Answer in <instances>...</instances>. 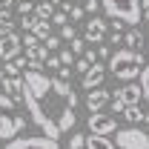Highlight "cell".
<instances>
[{
  "instance_id": "1",
  "label": "cell",
  "mask_w": 149,
  "mask_h": 149,
  "mask_svg": "<svg viewBox=\"0 0 149 149\" xmlns=\"http://www.w3.org/2000/svg\"><path fill=\"white\" fill-rule=\"evenodd\" d=\"M69 95L57 92L55 80L49 74L26 69V74H23V100H26V109L32 115V120L43 129V138H49V141L60 138V118L72 109Z\"/></svg>"
},
{
  "instance_id": "2",
  "label": "cell",
  "mask_w": 149,
  "mask_h": 149,
  "mask_svg": "<svg viewBox=\"0 0 149 149\" xmlns=\"http://www.w3.org/2000/svg\"><path fill=\"white\" fill-rule=\"evenodd\" d=\"M146 66V60L141 52H132V49H118V52H112L109 55V72L118 77V80H123V83H132L141 69Z\"/></svg>"
},
{
  "instance_id": "3",
  "label": "cell",
  "mask_w": 149,
  "mask_h": 149,
  "mask_svg": "<svg viewBox=\"0 0 149 149\" xmlns=\"http://www.w3.org/2000/svg\"><path fill=\"white\" fill-rule=\"evenodd\" d=\"M109 20H120L123 26L141 23V0H100Z\"/></svg>"
},
{
  "instance_id": "4",
  "label": "cell",
  "mask_w": 149,
  "mask_h": 149,
  "mask_svg": "<svg viewBox=\"0 0 149 149\" xmlns=\"http://www.w3.org/2000/svg\"><path fill=\"white\" fill-rule=\"evenodd\" d=\"M15 100L12 97H6V95L0 92V141H12V138H17V132L26 126V118L23 115H15Z\"/></svg>"
},
{
  "instance_id": "5",
  "label": "cell",
  "mask_w": 149,
  "mask_h": 149,
  "mask_svg": "<svg viewBox=\"0 0 149 149\" xmlns=\"http://www.w3.org/2000/svg\"><path fill=\"white\" fill-rule=\"evenodd\" d=\"M115 149H149V132H143L141 126L118 129V146Z\"/></svg>"
},
{
  "instance_id": "6",
  "label": "cell",
  "mask_w": 149,
  "mask_h": 149,
  "mask_svg": "<svg viewBox=\"0 0 149 149\" xmlns=\"http://www.w3.org/2000/svg\"><path fill=\"white\" fill-rule=\"evenodd\" d=\"M3 149H57V141H49L43 135H26V138H12Z\"/></svg>"
},
{
  "instance_id": "7",
  "label": "cell",
  "mask_w": 149,
  "mask_h": 149,
  "mask_svg": "<svg viewBox=\"0 0 149 149\" xmlns=\"http://www.w3.org/2000/svg\"><path fill=\"white\" fill-rule=\"evenodd\" d=\"M89 132L106 138L112 132H118V118L109 115V112H95V115H89Z\"/></svg>"
},
{
  "instance_id": "8",
  "label": "cell",
  "mask_w": 149,
  "mask_h": 149,
  "mask_svg": "<svg viewBox=\"0 0 149 149\" xmlns=\"http://www.w3.org/2000/svg\"><path fill=\"white\" fill-rule=\"evenodd\" d=\"M109 35V20L103 17H92L86 23V32H83V43H103Z\"/></svg>"
},
{
  "instance_id": "9",
  "label": "cell",
  "mask_w": 149,
  "mask_h": 149,
  "mask_svg": "<svg viewBox=\"0 0 149 149\" xmlns=\"http://www.w3.org/2000/svg\"><path fill=\"white\" fill-rule=\"evenodd\" d=\"M112 100H118L123 109L126 106H141V89H138V83H123L120 89L112 92Z\"/></svg>"
},
{
  "instance_id": "10",
  "label": "cell",
  "mask_w": 149,
  "mask_h": 149,
  "mask_svg": "<svg viewBox=\"0 0 149 149\" xmlns=\"http://www.w3.org/2000/svg\"><path fill=\"white\" fill-rule=\"evenodd\" d=\"M20 35H15V32H9V35H0V60L3 63H9V60H15V57L20 55Z\"/></svg>"
},
{
  "instance_id": "11",
  "label": "cell",
  "mask_w": 149,
  "mask_h": 149,
  "mask_svg": "<svg viewBox=\"0 0 149 149\" xmlns=\"http://www.w3.org/2000/svg\"><path fill=\"white\" fill-rule=\"evenodd\" d=\"M103 80H106V66L103 63H92L86 72H83V89L86 92H92V89H97V86H103Z\"/></svg>"
},
{
  "instance_id": "12",
  "label": "cell",
  "mask_w": 149,
  "mask_h": 149,
  "mask_svg": "<svg viewBox=\"0 0 149 149\" xmlns=\"http://www.w3.org/2000/svg\"><path fill=\"white\" fill-rule=\"evenodd\" d=\"M109 100H112V92L103 89V86H97V89H92V92H86V109L92 112V115L95 112H103Z\"/></svg>"
},
{
  "instance_id": "13",
  "label": "cell",
  "mask_w": 149,
  "mask_h": 149,
  "mask_svg": "<svg viewBox=\"0 0 149 149\" xmlns=\"http://www.w3.org/2000/svg\"><path fill=\"white\" fill-rule=\"evenodd\" d=\"M46 57H49V52L43 49V43H37V46H32V49H26L29 69H35V72H43V63H46Z\"/></svg>"
},
{
  "instance_id": "14",
  "label": "cell",
  "mask_w": 149,
  "mask_h": 149,
  "mask_svg": "<svg viewBox=\"0 0 149 149\" xmlns=\"http://www.w3.org/2000/svg\"><path fill=\"white\" fill-rule=\"evenodd\" d=\"M3 95L17 103L20 97H23V77H6L3 80Z\"/></svg>"
},
{
  "instance_id": "15",
  "label": "cell",
  "mask_w": 149,
  "mask_h": 149,
  "mask_svg": "<svg viewBox=\"0 0 149 149\" xmlns=\"http://www.w3.org/2000/svg\"><path fill=\"white\" fill-rule=\"evenodd\" d=\"M120 43H123V49H132V52H138V49H141V43H143V35H141V29L129 26V29L123 32V37H120Z\"/></svg>"
},
{
  "instance_id": "16",
  "label": "cell",
  "mask_w": 149,
  "mask_h": 149,
  "mask_svg": "<svg viewBox=\"0 0 149 149\" xmlns=\"http://www.w3.org/2000/svg\"><path fill=\"white\" fill-rule=\"evenodd\" d=\"M83 149H115V143H112L109 138H103V135H86Z\"/></svg>"
},
{
  "instance_id": "17",
  "label": "cell",
  "mask_w": 149,
  "mask_h": 149,
  "mask_svg": "<svg viewBox=\"0 0 149 149\" xmlns=\"http://www.w3.org/2000/svg\"><path fill=\"white\" fill-rule=\"evenodd\" d=\"M55 12H57V9L49 3V0H40V3L35 6V17H37V20H52Z\"/></svg>"
},
{
  "instance_id": "18",
  "label": "cell",
  "mask_w": 149,
  "mask_h": 149,
  "mask_svg": "<svg viewBox=\"0 0 149 149\" xmlns=\"http://www.w3.org/2000/svg\"><path fill=\"white\" fill-rule=\"evenodd\" d=\"M138 77H141V83H138V89H141V100L149 106V63L141 69V74H138Z\"/></svg>"
},
{
  "instance_id": "19",
  "label": "cell",
  "mask_w": 149,
  "mask_h": 149,
  "mask_svg": "<svg viewBox=\"0 0 149 149\" xmlns=\"http://www.w3.org/2000/svg\"><path fill=\"white\" fill-rule=\"evenodd\" d=\"M32 35H35L37 40L43 43L46 37L52 35V23H49V20H35V26H32Z\"/></svg>"
},
{
  "instance_id": "20",
  "label": "cell",
  "mask_w": 149,
  "mask_h": 149,
  "mask_svg": "<svg viewBox=\"0 0 149 149\" xmlns=\"http://www.w3.org/2000/svg\"><path fill=\"white\" fill-rule=\"evenodd\" d=\"M63 12H66V17H72L74 23H80V20L86 17L83 6H74V3H66V0H63Z\"/></svg>"
},
{
  "instance_id": "21",
  "label": "cell",
  "mask_w": 149,
  "mask_h": 149,
  "mask_svg": "<svg viewBox=\"0 0 149 149\" xmlns=\"http://www.w3.org/2000/svg\"><path fill=\"white\" fill-rule=\"evenodd\" d=\"M120 115H123V118H126L129 123H135V126H138V123L143 120V112H141V106H126V109L120 112Z\"/></svg>"
},
{
  "instance_id": "22",
  "label": "cell",
  "mask_w": 149,
  "mask_h": 149,
  "mask_svg": "<svg viewBox=\"0 0 149 149\" xmlns=\"http://www.w3.org/2000/svg\"><path fill=\"white\" fill-rule=\"evenodd\" d=\"M60 40H74L77 37V29H74V23H66V26H60Z\"/></svg>"
},
{
  "instance_id": "23",
  "label": "cell",
  "mask_w": 149,
  "mask_h": 149,
  "mask_svg": "<svg viewBox=\"0 0 149 149\" xmlns=\"http://www.w3.org/2000/svg\"><path fill=\"white\" fill-rule=\"evenodd\" d=\"M72 46H69V52H72L74 57H80L83 52H86V43H83V37H74V40H69Z\"/></svg>"
},
{
  "instance_id": "24",
  "label": "cell",
  "mask_w": 149,
  "mask_h": 149,
  "mask_svg": "<svg viewBox=\"0 0 149 149\" xmlns=\"http://www.w3.org/2000/svg\"><path fill=\"white\" fill-rule=\"evenodd\" d=\"M83 143H86V135L83 132H74L69 138V149H83Z\"/></svg>"
},
{
  "instance_id": "25",
  "label": "cell",
  "mask_w": 149,
  "mask_h": 149,
  "mask_svg": "<svg viewBox=\"0 0 149 149\" xmlns=\"http://www.w3.org/2000/svg\"><path fill=\"white\" fill-rule=\"evenodd\" d=\"M32 9H35V3H32V0H20V3H17V15H20V17L32 15Z\"/></svg>"
},
{
  "instance_id": "26",
  "label": "cell",
  "mask_w": 149,
  "mask_h": 149,
  "mask_svg": "<svg viewBox=\"0 0 149 149\" xmlns=\"http://www.w3.org/2000/svg\"><path fill=\"white\" fill-rule=\"evenodd\" d=\"M57 46H60V37L57 35H49L46 40H43V49H46V52H55Z\"/></svg>"
},
{
  "instance_id": "27",
  "label": "cell",
  "mask_w": 149,
  "mask_h": 149,
  "mask_svg": "<svg viewBox=\"0 0 149 149\" xmlns=\"http://www.w3.org/2000/svg\"><path fill=\"white\" fill-rule=\"evenodd\" d=\"M57 60H60V66H72V63L77 60V57H74L72 52H69V49H63V52L57 55Z\"/></svg>"
},
{
  "instance_id": "28",
  "label": "cell",
  "mask_w": 149,
  "mask_h": 149,
  "mask_svg": "<svg viewBox=\"0 0 149 149\" xmlns=\"http://www.w3.org/2000/svg\"><path fill=\"white\" fill-rule=\"evenodd\" d=\"M49 23H52V26H66V23H69V17H66V12L60 9V12H55V15H52V20H49Z\"/></svg>"
},
{
  "instance_id": "29",
  "label": "cell",
  "mask_w": 149,
  "mask_h": 149,
  "mask_svg": "<svg viewBox=\"0 0 149 149\" xmlns=\"http://www.w3.org/2000/svg\"><path fill=\"white\" fill-rule=\"evenodd\" d=\"M37 43H40V40H37L32 32H26V37H20V46H23V49H32V46H37Z\"/></svg>"
},
{
  "instance_id": "30",
  "label": "cell",
  "mask_w": 149,
  "mask_h": 149,
  "mask_svg": "<svg viewBox=\"0 0 149 149\" xmlns=\"http://www.w3.org/2000/svg\"><path fill=\"white\" fill-rule=\"evenodd\" d=\"M72 66H60V69H57V80H63V83H69V80H72Z\"/></svg>"
},
{
  "instance_id": "31",
  "label": "cell",
  "mask_w": 149,
  "mask_h": 149,
  "mask_svg": "<svg viewBox=\"0 0 149 149\" xmlns=\"http://www.w3.org/2000/svg\"><path fill=\"white\" fill-rule=\"evenodd\" d=\"M72 66H74L72 72H80V74H83V72H86V69H89V66H92V63H89V60H83V57H77V60H74Z\"/></svg>"
},
{
  "instance_id": "32",
  "label": "cell",
  "mask_w": 149,
  "mask_h": 149,
  "mask_svg": "<svg viewBox=\"0 0 149 149\" xmlns=\"http://www.w3.org/2000/svg\"><path fill=\"white\" fill-rule=\"evenodd\" d=\"M35 20H37V17H32V15H26V17H20V29H23V32H32V26H35Z\"/></svg>"
},
{
  "instance_id": "33",
  "label": "cell",
  "mask_w": 149,
  "mask_h": 149,
  "mask_svg": "<svg viewBox=\"0 0 149 149\" xmlns=\"http://www.w3.org/2000/svg\"><path fill=\"white\" fill-rule=\"evenodd\" d=\"M95 55L100 57V60H109V55H112V49H109V46H97V52H95Z\"/></svg>"
},
{
  "instance_id": "34",
  "label": "cell",
  "mask_w": 149,
  "mask_h": 149,
  "mask_svg": "<svg viewBox=\"0 0 149 149\" xmlns=\"http://www.w3.org/2000/svg\"><path fill=\"white\" fill-rule=\"evenodd\" d=\"M141 17L149 23V0H141Z\"/></svg>"
},
{
  "instance_id": "35",
  "label": "cell",
  "mask_w": 149,
  "mask_h": 149,
  "mask_svg": "<svg viewBox=\"0 0 149 149\" xmlns=\"http://www.w3.org/2000/svg\"><path fill=\"white\" fill-rule=\"evenodd\" d=\"M109 26H112V32H118V35H123V23H120V20H109Z\"/></svg>"
},
{
  "instance_id": "36",
  "label": "cell",
  "mask_w": 149,
  "mask_h": 149,
  "mask_svg": "<svg viewBox=\"0 0 149 149\" xmlns=\"http://www.w3.org/2000/svg\"><path fill=\"white\" fill-rule=\"evenodd\" d=\"M46 63H49V69H60V60H57V55L46 57Z\"/></svg>"
},
{
  "instance_id": "37",
  "label": "cell",
  "mask_w": 149,
  "mask_h": 149,
  "mask_svg": "<svg viewBox=\"0 0 149 149\" xmlns=\"http://www.w3.org/2000/svg\"><path fill=\"white\" fill-rule=\"evenodd\" d=\"M106 37H109V43H115V46H118V43H120V37H123V35H118V32H112V35H106Z\"/></svg>"
},
{
  "instance_id": "38",
  "label": "cell",
  "mask_w": 149,
  "mask_h": 149,
  "mask_svg": "<svg viewBox=\"0 0 149 149\" xmlns=\"http://www.w3.org/2000/svg\"><path fill=\"white\" fill-rule=\"evenodd\" d=\"M15 6V0H0V12H6V9H12Z\"/></svg>"
},
{
  "instance_id": "39",
  "label": "cell",
  "mask_w": 149,
  "mask_h": 149,
  "mask_svg": "<svg viewBox=\"0 0 149 149\" xmlns=\"http://www.w3.org/2000/svg\"><path fill=\"white\" fill-rule=\"evenodd\" d=\"M141 123H146V126H149V109L143 112V120H141Z\"/></svg>"
},
{
  "instance_id": "40",
  "label": "cell",
  "mask_w": 149,
  "mask_h": 149,
  "mask_svg": "<svg viewBox=\"0 0 149 149\" xmlns=\"http://www.w3.org/2000/svg\"><path fill=\"white\" fill-rule=\"evenodd\" d=\"M3 80H6V74H3V69H0V92H3Z\"/></svg>"
},
{
  "instance_id": "41",
  "label": "cell",
  "mask_w": 149,
  "mask_h": 149,
  "mask_svg": "<svg viewBox=\"0 0 149 149\" xmlns=\"http://www.w3.org/2000/svg\"><path fill=\"white\" fill-rule=\"evenodd\" d=\"M49 3H52V6H57V3H63V0H49Z\"/></svg>"
},
{
  "instance_id": "42",
  "label": "cell",
  "mask_w": 149,
  "mask_h": 149,
  "mask_svg": "<svg viewBox=\"0 0 149 149\" xmlns=\"http://www.w3.org/2000/svg\"><path fill=\"white\" fill-rule=\"evenodd\" d=\"M66 3H74V0H66Z\"/></svg>"
},
{
  "instance_id": "43",
  "label": "cell",
  "mask_w": 149,
  "mask_h": 149,
  "mask_svg": "<svg viewBox=\"0 0 149 149\" xmlns=\"http://www.w3.org/2000/svg\"><path fill=\"white\" fill-rule=\"evenodd\" d=\"M32 3H35V0H32Z\"/></svg>"
}]
</instances>
